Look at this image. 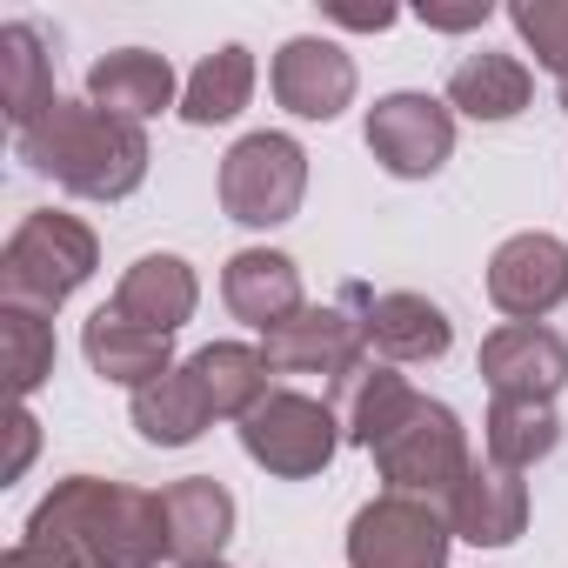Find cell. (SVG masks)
Masks as SVG:
<instances>
[{
	"mask_svg": "<svg viewBox=\"0 0 568 568\" xmlns=\"http://www.w3.org/2000/svg\"><path fill=\"white\" fill-rule=\"evenodd\" d=\"M14 148L34 174L61 181L81 201H128L148 181V161H154L148 134L134 121H114L94 101H54L34 128L14 134Z\"/></svg>",
	"mask_w": 568,
	"mask_h": 568,
	"instance_id": "1",
	"label": "cell"
},
{
	"mask_svg": "<svg viewBox=\"0 0 568 568\" xmlns=\"http://www.w3.org/2000/svg\"><path fill=\"white\" fill-rule=\"evenodd\" d=\"M28 535L81 548L94 568H154L168 555L161 495L128 488V481H101V475L54 481V495L28 515Z\"/></svg>",
	"mask_w": 568,
	"mask_h": 568,
	"instance_id": "2",
	"label": "cell"
},
{
	"mask_svg": "<svg viewBox=\"0 0 568 568\" xmlns=\"http://www.w3.org/2000/svg\"><path fill=\"white\" fill-rule=\"evenodd\" d=\"M101 267V241L88 221L74 214H28L8 247H0V308H28V315H54L81 281Z\"/></svg>",
	"mask_w": 568,
	"mask_h": 568,
	"instance_id": "3",
	"label": "cell"
},
{
	"mask_svg": "<svg viewBox=\"0 0 568 568\" xmlns=\"http://www.w3.org/2000/svg\"><path fill=\"white\" fill-rule=\"evenodd\" d=\"M241 448L254 468H267L274 481H308L335 462L342 448V415L302 388H274L267 402H254L241 415Z\"/></svg>",
	"mask_w": 568,
	"mask_h": 568,
	"instance_id": "4",
	"label": "cell"
},
{
	"mask_svg": "<svg viewBox=\"0 0 568 568\" xmlns=\"http://www.w3.org/2000/svg\"><path fill=\"white\" fill-rule=\"evenodd\" d=\"M375 468L388 481V495H415V501H435L448 508V495L462 488V475L475 468L468 462V428L448 402H415L408 422L375 448Z\"/></svg>",
	"mask_w": 568,
	"mask_h": 568,
	"instance_id": "5",
	"label": "cell"
},
{
	"mask_svg": "<svg viewBox=\"0 0 568 568\" xmlns=\"http://www.w3.org/2000/svg\"><path fill=\"white\" fill-rule=\"evenodd\" d=\"M302 194H308V154H302V141L261 128V134H247V141L227 148V161H221V207H227V221H241V227H281V221H295Z\"/></svg>",
	"mask_w": 568,
	"mask_h": 568,
	"instance_id": "6",
	"label": "cell"
},
{
	"mask_svg": "<svg viewBox=\"0 0 568 568\" xmlns=\"http://www.w3.org/2000/svg\"><path fill=\"white\" fill-rule=\"evenodd\" d=\"M448 515L415 495H375L348 521V568H448Z\"/></svg>",
	"mask_w": 568,
	"mask_h": 568,
	"instance_id": "7",
	"label": "cell"
},
{
	"mask_svg": "<svg viewBox=\"0 0 568 568\" xmlns=\"http://www.w3.org/2000/svg\"><path fill=\"white\" fill-rule=\"evenodd\" d=\"M267 368L274 375H328L342 382L355 362H368V335H362V302L355 288H342L335 308H302L281 328H267Z\"/></svg>",
	"mask_w": 568,
	"mask_h": 568,
	"instance_id": "8",
	"label": "cell"
},
{
	"mask_svg": "<svg viewBox=\"0 0 568 568\" xmlns=\"http://www.w3.org/2000/svg\"><path fill=\"white\" fill-rule=\"evenodd\" d=\"M368 154L395 181H428L455 154V114L435 94H382L368 108Z\"/></svg>",
	"mask_w": 568,
	"mask_h": 568,
	"instance_id": "9",
	"label": "cell"
},
{
	"mask_svg": "<svg viewBox=\"0 0 568 568\" xmlns=\"http://www.w3.org/2000/svg\"><path fill=\"white\" fill-rule=\"evenodd\" d=\"M488 302L508 322H541L568 302V241L555 234H508L488 261Z\"/></svg>",
	"mask_w": 568,
	"mask_h": 568,
	"instance_id": "10",
	"label": "cell"
},
{
	"mask_svg": "<svg viewBox=\"0 0 568 568\" xmlns=\"http://www.w3.org/2000/svg\"><path fill=\"white\" fill-rule=\"evenodd\" d=\"M481 382L495 402H555L568 382V342L541 322H508L481 342Z\"/></svg>",
	"mask_w": 568,
	"mask_h": 568,
	"instance_id": "11",
	"label": "cell"
},
{
	"mask_svg": "<svg viewBox=\"0 0 568 568\" xmlns=\"http://www.w3.org/2000/svg\"><path fill=\"white\" fill-rule=\"evenodd\" d=\"M267 81H274V101L302 121H335L355 101V61H348V48H335L322 34H295L274 54Z\"/></svg>",
	"mask_w": 568,
	"mask_h": 568,
	"instance_id": "12",
	"label": "cell"
},
{
	"mask_svg": "<svg viewBox=\"0 0 568 568\" xmlns=\"http://www.w3.org/2000/svg\"><path fill=\"white\" fill-rule=\"evenodd\" d=\"M355 302H362L368 355H382L388 368L442 362V355H448V342H455V322H448L428 295H368V288H355Z\"/></svg>",
	"mask_w": 568,
	"mask_h": 568,
	"instance_id": "13",
	"label": "cell"
},
{
	"mask_svg": "<svg viewBox=\"0 0 568 568\" xmlns=\"http://www.w3.org/2000/svg\"><path fill=\"white\" fill-rule=\"evenodd\" d=\"M448 528L455 541H475V548H508L521 528H528V481L501 462H475L462 475V488L448 495Z\"/></svg>",
	"mask_w": 568,
	"mask_h": 568,
	"instance_id": "14",
	"label": "cell"
},
{
	"mask_svg": "<svg viewBox=\"0 0 568 568\" xmlns=\"http://www.w3.org/2000/svg\"><path fill=\"white\" fill-rule=\"evenodd\" d=\"M422 395L408 388V375L402 368H388V362H355L342 382H328V408L342 415V435L355 442V448H382L402 422H408V408H415Z\"/></svg>",
	"mask_w": 568,
	"mask_h": 568,
	"instance_id": "15",
	"label": "cell"
},
{
	"mask_svg": "<svg viewBox=\"0 0 568 568\" xmlns=\"http://www.w3.org/2000/svg\"><path fill=\"white\" fill-rule=\"evenodd\" d=\"M194 302H201V281L181 254H141L114 288V315L148 335H168V342L194 322Z\"/></svg>",
	"mask_w": 568,
	"mask_h": 568,
	"instance_id": "16",
	"label": "cell"
},
{
	"mask_svg": "<svg viewBox=\"0 0 568 568\" xmlns=\"http://www.w3.org/2000/svg\"><path fill=\"white\" fill-rule=\"evenodd\" d=\"M221 302L234 308V322L247 328H281L288 315H302V267L288 254H274V247H241L227 267H221Z\"/></svg>",
	"mask_w": 568,
	"mask_h": 568,
	"instance_id": "17",
	"label": "cell"
},
{
	"mask_svg": "<svg viewBox=\"0 0 568 568\" xmlns=\"http://www.w3.org/2000/svg\"><path fill=\"white\" fill-rule=\"evenodd\" d=\"M161 515H168V555L181 568L221 561V548L234 535V495L214 475H187V481L161 488Z\"/></svg>",
	"mask_w": 568,
	"mask_h": 568,
	"instance_id": "18",
	"label": "cell"
},
{
	"mask_svg": "<svg viewBox=\"0 0 568 568\" xmlns=\"http://www.w3.org/2000/svg\"><path fill=\"white\" fill-rule=\"evenodd\" d=\"M88 101L108 108L114 121L141 128L148 114L174 108V68L161 54H148V48H121V54H108V61L88 68Z\"/></svg>",
	"mask_w": 568,
	"mask_h": 568,
	"instance_id": "19",
	"label": "cell"
},
{
	"mask_svg": "<svg viewBox=\"0 0 568 568\" xmlns=\"http://www.w3.org/2000/svg\"><path fill=\"white\" fill-rule=\"evenodd\" d=\"M81 348H88V368H94L101 382H114V388H148V382H161V375L174 368V342H168V335H148V328H134V322H121L114 308H101V315L88 322Z\"/></svg>",
	"mask_w": 568,
	"mask_h": 568,
	"instance_id": "20",
	"label": "cell"
},
{
	"mask_svg": "<svg viewBox=\"0 0 568 568\" xmlns=\"http://www.w3.org/2000/svg\"><path fill=\"white\" fill-rule=\"evenodd\" d=\"M207 422H214V402H207V388H201V375H194L187 362L168 368L161 382L134 388V428H141L154 448H187V442H201Z\"/></svg>",
	"mask_w": 568,
	"mask_h": 568,
	"instance_id": "21",
	"label": "cell"
},
{
	"mask_svg": "<svg viewBox=\"0 0 568 568\" xmlns=\"http://www.w3.org/2000/svg\"><path fill=\"white\" fill-rule=\"evenodd\" d=\"M528 94H535V74L515 54L481 48V54L455 61V74H448V108H462L468 121H515L528 108Z\"/></svg>",
	"mask_w": 568,
	"mask_h": 568,
	"instance_id": "22",
	"label": "cell"
},
{
	"mask_svg": "<svg viewBox=\"0 0 568 568\" xmlns=\"http://www.w3.org/2000/svg\"><path fill=\"white\" fill-rule=\"evenodd\" d=\"M54 101H61V94H54V61H48L41 34H34L28 21L0 28V108H8L14 134L34 128Z\"/></svg>",
	"mask_w": 568,
	"mask_h": 568,
	"instance_id": "23",
	"label": "cell"
},
{
	"mask_svg": "<svg viewBox=\"0 0 568 568\" xmlns=\"http://www.w3.org/2000/svg\"><path fill=\"white\" fill-rule=\"evenodd\" d=\"M247 94H254V54L247 48H214L194 74H187V88H181V121L187 128H221V121H234L241 108H247Z\"/></svg>",
	"mask_w": 568,
	"mask_h": 568,
	"instance_id": "24",
	"label": "cell"
},
{
	"mask_svg": "<svg viewBox=\"0 0 568 568\" xmlns=\"http://www.w3.org/2000/svg\"><path fill=\"white\" fill-rule=\"evenodd\" d=\"M194 375H201V388H207V402H214V415H227V422H241L254 402H267L274 388H267V355L261 348H247V342H207L194 362H187Z\"/></svg>",
	"mask_w": 568,
	"mask_h": 568,
	"instance_id": "25",
	"label": "cell"
},
{
	"mask_svg": "<svg viewBox=\"0 0 568 568\" xmlns=\"http://www.w3.org/2000/svg\"><path fill=\"white\" fill-rule=\"evenodd\" d=\"M481 442H488V462L501 468H535L541 455H555L561 442V422L548 402H488V422H481Z\"/></svg>",
	"mask_w": 568,
	"mask_h": 568,
	"instance_id": "26",
	"label": "cell"
},
{
	"mask_svg": "<svg viewBox=\"0 0 568 568\" xmlns=\"http://www.w3.org/2000/svg\"><path fill=\"white\" fill-rule=\"evenodd\" d=\"M0 355H8V388L14 402H28L48 375H54V328L28 308H0Z\"/></svg>",
	"mask_w": 568,
	"mask_h": 568,
	"instance_id": "27",
	"label": "cell"
},
{
	"mask_svg": "<svg viewBox=\"0 0 568 568\" xmlns=\"http://www.w3.org/2000/svg\"><path fill=\"white\" fill-rule=\"evenodd\" d=\"M508 21H515V34L535 48V61L568 81V0H515Z\"/></svg>",
	"mask_w": 568,
	"mask_h": 568,
	"instance_id": "28",
	"label": "cell"
},
{
	"mask_svg": "<svg viewBox=\"0 0 568 568\" xmlns=\"http://www.w3.org/2000/svg\"><path fill=\"white\" fill-rule=\"evenodd\" d=\"M0 568H94L81 548H68V541H34V535H21L8 555H0Z\"/></svg>",
	"mask_w": 568,
	"mask_h": 568,
	"instance_id": "29",
	"label": "cell"
},
{
	"mask_svg": "<svg viewBox=\"0 0 568 568\" xmlns=\"http://www.w3.org/2000/svg\"><path fill=\"white\" fill-rule=\"evenodd\" d=\"M495 8H488V0H462V8H435V0H428V8H422V21L428 28H442V34H462V28H481Z\"/></svg>",
	"mask_w": 568,
	"mask_h": 568,
	"instance_id": "30",
	"label": "cell"
},
{
	"mask_svg": "<svg viewBox=\"0 0 568 568\" xmlns=\"http://www.w3.org/2000/svg\"><path fill=\"white\" fill-rule=\"evenodd\" d=\"M8 428H14V455H8V468H0V481H21V475H28V462H34V442H41L34 428H41V422H34L28 408H14V422H8Z\"/></svg>",
	"mask_w": 568,
	"mask_h": 568,
	"instance_id": "31",
	"label": "cell"
},
{
	"mask_svg": "<svg viewBox=\"0 0 568 568\" xmlns=\"http://www.w3.org/2000/svg\"><path fill=\"white\" fill-rule=\"evenodd\" d=\"M335 28H362V34H382V28H395V8H348V0H328L322 8Z\"/></svg>",
	"mask_w": 568,
	"mask_h": 568,
	"instance_id": "32",
	"label": "cell"
},
{
	"mask_svg": "<svg viewBox=\"0 0 568 568\" xmlns=\"http://www.w3.org/2000/svg\"><path fill=\"white\" fill-rule=\"evenodd\" d=\"M561 114H568V81H561Z\"/></svg>",
	"mask_w": 568,
	"mask_h": 568,
	"instance_id": "33",
	"label": "cell"
},
{
	"mask_svg": "<svg viewBox=\"0 0 568 568\" xmlns=\"http://www.w3.org/2000/svg\"><path fill=\"white\" fill-rule=\"evenodd\" d=\"M201 568H227V561H201Z\"/></svg>",
	"mask_w": 568,
	"mask_h": 568,
	"instance_id": "34",
	"label": "cell"
}]
</instances>
